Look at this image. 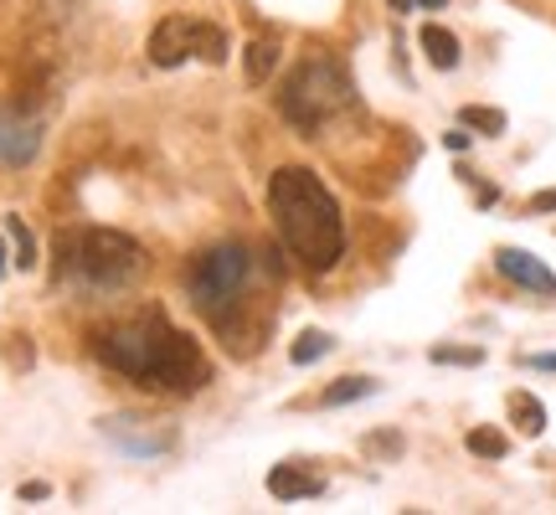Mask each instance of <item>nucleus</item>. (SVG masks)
Here are the masks:
<instances>
[{
	"label": "nucleus",
	"mask_w": 556,
	"mask_h": 515,
	"mask_svg": "<svg viewBox=\"0 0 556 515\" xmlns=\"http://www.w3.org/2000/svg\"><path fill=\"white\" fill-rule=\"evenodd\" d=\"M93 356L103 366H114L119 377L150 387V392H201L212 381V366L197 351V340L176 330L160 310H144V315L124 319L114 330H99L93 336Z\"/></svg>",
	"instance_id": "nucleus-1"
},
{
	"label": "nucleus",
	"mask_w": 556,
	"mask_h": 515,
	"mask_svg": "<svg viewBox=\"0 0 556 515\" xmlns=\"http://www.w3.org/2000/svg\"><path fill=\"white\" fill-rule=\"evenodd\" d=\"M268 212L278 222V238L283 248L315 268V274H330L340 258H345V217H340L336 197L325 191V180L304 165H283L268 180Z\"/></svg>",
	"instance_id": "nucleus-2"
},
{
	"label": "nucleus",
	"mask_w": 556,
	"mask_h": 515,
	"mask_svg": "<svg viewBox=\"0 0 556 515\" xmlns=\"http://www.w3.org/2000/svg\"><path fill=\"white\" fill-rule=\"evenodd\" d=\"M351 99H356V88H351V73L340 67L336 58H304L283 78V88H278V109H283V120L299 124V129H319V124L330 120V114H340V109H351Z\"/></svg>",
	"instance_id": "nucleus-3"
},
{
	"label": "nucleus",
	"mask_w": 556,
	"mask_h": 515,
	"mask_svg": "<svg viewBox=\"0 0 556 515\" xmlns=\"http://www.w3.org/2000/svg\"><path fill=\"white\" fill-rule=\"evenodd\" d=\"M62 253L73 258V268L93 289H124L144 268V248L129 233H114V227H88L78 238H62Z\"/></svg>",
	"instance_id": "nucleus-4"
},
{
	"label": "nucleus",
	"mask_w": 556,
	"mask_h": 515,
	"mask_svg": "<svg viewBox=\"0 0 556 515\" xmlns=\"http://www.w3.org/2000/svg\"><path fill=\"white\" fill-rule=\"evenodd\" d=\"M248 274H253V258L242 242H217V248H206L197 258V268L186 278V289H191V304H197L206 319H227V310L238 304V294L248 289Z\"/></svg>",
	"instance_id": "nucleus-5"
},
{
	"label": "nucleus",
	"mask_w": 556,
	"mask_h": 515,
	"mask_svg": "<svg viewBox=\"0 0 556 515\" xmlns=\"http://www.w3.org/2000/svg\"><path fill=\"white\" fill-rule=\"evenodd\" d=\"M186 58L227 62V37H222L212 21H191V16L160 21L155 37H150V62L155 67H180Z\"/></svg>",
	"instance_id": "nucleus-6"
},
{
	"label": "nucleus",
	"mask_w": 556,
	"mask_h": 515,
	"mask_svg": "<svg viewBox=\"0 0 556 515\" xmlns=\"http://www.w3.org/2000/svg\"><path fill=\"white\" fill-rule=\"evenodd\" d=\"M103 438L135 459H155L176 443V434H170V428H155L150 417H103Z\"/></svg>",
	"instance_id": "nucleus-7"
},
{
	"label": "nucleus",
	"mask_w": 556,
	"mask_h": 515,
	"mask_svg": "<svg viewBox=\"0 0 556 515\" xmlns=\"http://www.w3.org/2000/svg\"><path fill=\"white\" fill-rule=\"evenodd\" d=\"M41 150V124L26 120L21 109H0V165H11V171H21V165H31Z\"/></svg>",
	"instance_id": "nucleus-8"
},
{
	"label": "nucleus",
	"mask_w": 556,
	"mask_h": 515,
	"mask_svg": "<svg viewBox=\"0 0 556 515\" xmlns=\"http://www.w3.org/2000/svg\"><path fill=\"white\" fill-rule=\"evenodd\" d=\"M495 268L510 284H520V289H531V294H556V274L541 263L536 253H526V248H500L495 253Z\"/></svg>",
	"instance_id": "nucleus-9"
},
{
	"label": "nucleus",
	"mask_w": 556,
	"mask_h": 515,
	"mask_svg": "<svg viewBox=\"0 0 556 515\" xmlns=\"http://www.w3.org/2000/svg\"><path fill=\"white\" fill-rule=\"evenodd\" d=\"M268 490H274L278 500H315L319 490H325V479L304 475L294 464H278V469H268Z\"/></svg>",
	"instance_id": "nucleus-10"
},
{
	"label": "nucleus",
	"mask_w": 556,
	"mask_h": 515,
	"mask_svg": "<svg viewBox=\"0 0 556 515\" xmlns=\"http://www.w3.org/2000/svg\"><path fill=\"white\" fill-rule=\"evenodd\" d=\"M422 52H428V62L438 73H454L458 67V37L443 32V26H422Z\"/></svg>",
	"instance_id": "nucleus-11"
},
{
	"label": "nucleus",
	"mask_w": 556,
	"mask_h": 515,
	"mask_svg": "<svg viewBox=\"0 0 556 515\" xmlns=\"http://www.w3.org/2000/svg\"><path fill=\"white\" fill-rule=\"evenodd\" d=\"M510 423H516L526 438H541L546 434V407H541L531 392H510Z\"/></svg>",
	"instance_id": "nucleus-12"
},
{
	"label": "nucleus",
	"mask_w": 556,
	"mask_h": 515,
	"mask_svg": "<svg viewBox=\"0 0 556 515\" xmlns=\"http://www.w3.org/2000/svg\"><path fill=\"white\" fill-rule=\"evenodd\" d=\"M371 392H377L371 377H340L336 387H325L319 402H325V407H345V402H361V397H371Z\"/></svg>",
	"instance_id": "nucleus-13"
},
{
	"label": "nucleus",
	"mask_w": 556,
	"mask_h": 515,
	"mask_svg": "<svg viewBox=\"0 0 556 515\" xmlns=\"http://www.w3.org/2000/svg\"><path fill=\"white\" fill-rule=\"evenodd\" d=\"M5 233H11V242H16V258H11V263H16V268H37V238H31V227H26L16 212L5 217Z\"/></svg>",
	"instance_id": "nucleus-14"
},
{
	"label": "nucleus",
	"mask_w": 556,
	"mask_h": 515,
	"mask_svg": "<svg viewBox=\"0 0 556 515\" xmlns=\"http://www.w3.org/2000/svg\"><path fill=\"white\" fill-rule=\"evenodd\" d=\"M330 346H336V340L325 336V330H304V336L294 340V351H289V361H294V366H315L319 356H330Z\"/></svg>",
	"instance_id": "nucleus-15"
},
{
	"label": "nucleus",
	"mask_w": 556,
	"mask_h": 515,
	"mask_svg": "<svg viewBox=\"0 0 556 515\" xmlns=\"http://www.w3.org/2000/svg\"><path fill=\"white\" fill-rule=\"evenodd\" d=\"M469 454H479V459H505L510 454V438L500 434V428H469Z\"/></svg>",
	"instance_id": "nucleus-16"
},
{
	"label": "nucleus",
	"mask_w": 556,
	"mask_h": 515,
	"mask_svg": "<svg viewBox=\"0 0 556 515\" xmlns=\"http://www.w3.org/2000/svg\"><path fill=\"white\" fill-rule=\"evenodd\" d=\"M274 62H278V47H274V41H253V47H248V78L263 83L268 73H274Z\"/></svg>",
	"instance_id": "nucleus-17"
},
{
	"label": "nucleus",
	"mask_w": 556,
	"mask_h": 515,
	"mask_svg": "<svg viewBox=\"0 0 556 515\" xmlns=\"http://www.w3.org/2000/svg\"><path fill=\"white\" fill-rule=\"evenodd\" d=\"M458 124H464V129H484V135H505V114H500V109H464Z\"/></svg>",
	"instance_id": "nucleus-18"
},
{
	"label": "nucleus",
	"mask_w": 556,
	"mask_h": 515,
	"mask_svg": "<svg viewBox=\"0 0 556 515\" xmlns=\"http://www.w3.org/2000/svg\"><path fill=\"white\" fill-rule=\"evenodd\" d=\"M433 361L438 366H479L484 351L479 346H433Z\"/></svg>",
	"instance_id": "nucleus-19"
},
{
	"label": "nucleus",
	"mask_w": 556,
	"mask_h": 515,
	"mask_svg": "<svg viewBox=\"0 0 556 515\" xmlns=\"http://www.w3.org/2000/svg\"><path fill=\"white\" fill-rule=\"evenodd\" d=\"M443 145H448L454 155H464V150H469V129H448V135H443Z\"/></svg>",
	"instance_id": "nucleus-20"
},
{
	"label": "nucleus",
	"mask_w": 556,
	"mask_h": 515,
	"mask_svg": "<svg viewBox=\"0 0 556 515\" xmlns=\"http://www.w3.org/2000/svg\"><path fill=\"white\" fill-rule=\"evenodd\" d=\"M47 495H52V490H47L41 479H31V485H21V500H47Z\"/></svg>",
	"instance_id": "nucleus-21"
},
{
	"label": "nucleus",
	"mask_w": 556,
	"mask_h": 515,
	"mask_svg": "<svg viewBox=\"0 0 556 515\" xmlns=\"http://www.w3.org/2000/svg\"><path fill=\"white\" fill-rule=\"evenodd\" d=\"M531 212H556V191H541V197L531 201Z\"/></svg>",
	"instance_id": "nucleus-22"
},
{
	"label": "nucleus",
	"mask_w": 556,
	"mask_h": 515,
	"mask_svg": "<svg viewBox=\"0 0 556 515\" xmlns=\"http://www.w3.org/2000/svg\"><path fill=\"white\" fill-rule=\"evenodd\" d=\"M531 366H541V372H556V356H531Z\"/></svg>",
	"instance_id": "nucleus-23"
},
{
	"label": "nucleus",
	"mask_w": 556,
	"mask_h": 515,
	"mask_svg": "<svg viewBox=\"0 0 556 515\" xmlns=\"http://www.w3.org/2000/svg\"><path fill=\"white\" fill-rule=\"evenodd\" d=\"M413 5H417V0H392V11H397V16H407Z\"/></svg>",
	"instance_id": "nucleus-24"
},
{
	"label": "nucleus",
	"mask_w": 556,
	"mask_h": 515,
	"mask_svg": "<svg viewBox=\"0 0 556 515\" xmlns=\"http://www.w3.org/2000/svg\"><path fill=\"white\" fill-rule=\"evenodd\" d=\"M5 268H11V253H5V242H0V278H5Z\"/></svg>",
	"instance_id": "nucleus-25"
},
{
	"label": "nucleus",
	"mask_w": 556,
	"mask_h": 515,
	"mask_svg": "<svg viewBox=\"0 0 556 515\" xmlns=\"http://www.w3.org/2000/svg\"><path fill=\"white\" fill-rule=\"evenodd\" d=\"M417 5H428V11H438V5H448V0H417Z\"/></svg>",
	"instance_id": "nucleus-26"
}]
</instances>
